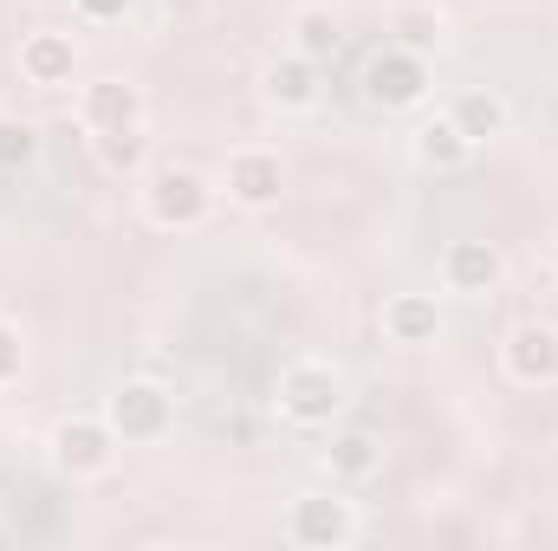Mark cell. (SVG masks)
Returning <instances> with one entry per match:
<instances>
[{
	"mask_svg": "<svg viewBox=\"0 0 558 551\" xmlns=\"http://www.w3.org/2000/svg\"><path fill=\"white\" fill-rule=\"evenodd\" d=\"M274 403H279V415H286L292 428H331V421L344 415V403H351V383H344L338 364H325V357H299V364L279 370Z\"/></svg>",
	"mask_w": 558,
	"mask_h": 551,
	"instance_id": "6da1fadb",
	"label": "cell"
},
{
	"mask_svg": "<svg viewBox=\"0 0 558 551\" xmlns=\"http://www.w3.org/2000/svg\"><path fill=\"white\" fill-rule=\"evenodd\" d=\"M143 215L162 234H189L215 215V188H208V175H195L182 162H162V169L143 175Z\"/></svg>",
	"mask_w": 558,
	"mask_h": 551,
	"instance_id": "7a4b0ae2",
	"label": "cell"
},
{
	"mask_svg": "<svg viewBox=\"0 0 558 551\" xmlns=\"http://www.w3.org/2000/svg\"><path fill=\"white\" fill-rule=\"evenodd\" d=\"M105 421H111V434L118 441H162L169 428H175V390L169 383H156V377H131V383H118L111 390V403H105Z\"/></svg>",
	"mask_w": 558,
	"mask_h": 551,
	"instance_id": "3957f363",
	"label": "cell"
},
{
	"mask_svg": "<svg viewBox=\"0 0 558 551\" xmlns=\"http://www.w3.org/2000/svg\"><path fill=\"white\" fill-rule=\"evenodd\" d=\"M286 539L299 551H344L357 539V506L338 493H292L286 506Z\"/></svg>",
	"mask_w": 558,
	"mask_h": 551,
	"instance_id": "277c9868",
	"label": "cell"
},
{
	"mask_svg": "<svg viewBox=\"0 0 558 551\" xmlns=\"http://www.w3.org/2000/svg\"><path fill=\"white\" fill-rule=\"evenodd\" d=\"M52 467L59 474H72V480H98L111 461H118V434H111V421L105 415H65L59 428H52Z\"/></svg>",
	"mask_w": 558,
	"mask_h": 551,
	"instance_id": "5b68a950",
	"label": "cell"
},
{
	"mask_svg": "<svg viewBox=\"0 0 558 551\" xmlns=\"http://www.w3.org/2000/svg\"><path fill=\"white\" fill-rule=\"evenodd\" d=\"M435 91V72L422 52H403V46H384L371 65H364V98L377 111H416L422 98Z\"/></svg>",
	"mask_w": 558,
	"mask_h": 551,
	"instance_id": "8992f818",
	"label": "cell"
},
{
	"mask_svg": "<svg viewBox=\"0 0 558 551\" xmlns=\"http://www.w3.org/2000/svg\"><path fill=\"white\" fill-rule=\"evenodd\" d=\"M221 188H228V201H241V208H274L279 188H286V162H279V149H260V143L228 149V162H221Z\"/></svg>",
	"mask_w": 558,
	"mask_h": 551,
	"instance_id": "52a82bcc",
	"label": "cell"
},
{
	"mask_svg": "<svg viewBox=\"0 0 558 551\" xmlns=\"http://www.w3.org/2000/svg\"><path fill=\"white\" fill-rule=\"evenodd\" d=\"M13 65H20V78H26V85L59 91V85H72V78H78V39H72V33H52V26H33V33H20Z\"/></svg>",
	"mask_w": 558,
	"mask_h": 551,
	"instance_id": "ba28073f",
	"label": "cell"
},
{
	"mask_svg": "<svg viewBox=\"0 0 558 551\" xmlns=\"http://www.w3.org/2000/svg\"><path fill=\"white\" fill-rule=\"evenodd\" d=\"M500 364H507V377H513V383H526V390L558 383V325H539V318L513 325V331H507V344H500Z\"/></svg>",
	"mask_w": 558,
	"mask_h": 551,
	"instance_id": "9c48e42d",
	"label": "cell"
},
{
	"mask_svg": "<svg viewBox=\"0 0 558 551\" xmlns=\"http://www.w3.org/2000/svg\"><path fill=\"white\" fill-rule=\"evenodd\" d=\"M500 279H507V260H500V247H494V241L461 234V241H448V247H441V285H448V292L481 298V292H494Z\"/></svg>",
	"mask_w": 558,
	"mask_h": 551,
	"instance_id": "30bf717a",
	"label": "cell"
},
{
	"mask_svg": "<svg viewBox=\"0 0 558 551\" xmlns=\"http://www.w3.org/2000/svg\"><path fill=\"white\" fill-rule=\"evenodd\" d=\"M78 124H85L92 137L143 124V85H131V78H92V85L78 91Z\"/></svg>",
	"mask_w": 558,
	"mask_h": 551,
	"instance_id": "8fae6325",
	"label": "cell"
},
{
	"mask_svg": "<svg viewBox=\"0 0 558 551\" xmlns=\"http://www.w3.org/2000/svg\"><path fill=\"white\" fill-rule=\"evenodd\" d=\"M260 98H267L274 111H312V105L325 98V65H312V59H299V52H279L274 65L260 72Z\"/></svg>",
	"mask_w": 558,
	"mask_h": 551,
	"instance_id": "7c38bea8",
	"label": "cell"
},
{
	"mask_svg": "<svg viewBox=\"0 0 558 551\" xmlns=\"http://www.w3.org/2000/svg\"><path fill=\"white\" fill-rule=\"evenodd\" d=\"M410 156H416L422 169H435V175H454V169H468L474 143L461 137V124L441 111V118H422L416 131H410Z\"/></svg>",
	"mask_w": 558,
	"mask_h": 551,
	"instance_id": "4fadbf2b",
	"label": "cell"
},
{
	"mask_svg": "<svg viewBox=\"0 0 558 551\" xmlns=\"http://www.w3.org/2000/svg\"><path fill=\"white\" fill-rule=\"evenodd\" d=\"M318 461H325L331 480H371L384 467V441L371 428H331V441L318 448Z\"/></svg>",
	"mask_w": 558,
	"mask_h": 551,
	"instance_id": "5bb4252c",
	"label": "cell"
},
{
	"mask_svg": "<svg viewBox=\"0 0 558 551\" xmlns=\"http://www.w3.org/2000/svg\"><path fill=\"white\" fill-rule=\"evenodd\" d=\"M435 331H441L435 292H390L384 298V338L390 344H435Z\"/></svg>",
	"mask_w": 558,
	"mask_h": 551,
	"instance_id": "9a60e30c",
	"label": "cell"
},
{
	"mask_svg": "<svg viewBox=\"0 0 558 551\" xmlns=\"http://www.w3.org/2000/svg\"><path fill=\"white\" fill-rule=\"evenodd\" d=\"M384 33H390V46H403V52H422V59H435V46L448 39V20H441V7H390V20H384Z\"/></svg>",
	"mask_w": 558,
	"mask_h": 551,
	"instance_id": "2e32d148",
	"label": "cell"
},
{
	"mask_svg": "<svg viewBox=\"0 0 558 551\" xmlns=\"http://www.w3.org/2000/svg\"><path fill=\"white\" fill-rule=\"evenodd\" d=\"M448 118L461 124V137L481 149V143H494L507 131V98H500L494 85H474V91H461V98L448 105Z\"/></svg>",
	"mask_w": 558,
	"mask_h": 551,
	"instance_id": "e0dca14e",
	"label": "cell"
},
{
	"mask_svg": "<svg viewBox=\"0 0 558 551\" xmlns=\"http://www.w3.org/2000/svg\"><path fill=\"white\" fill-rule=\"evenodd\" d=\"M286 33H292V52L299 59H312V65H325L331 52H338V13L331 7H318V0H305V7H292V20H286Z\"/></svg>",
	"mask_w": 558,
	"mask_h": 551,
	"instance_id": "ac0fdd59",
	"label": "cell"
},
{
	"mask_svg": "<svg viewBox=\"0 0 558 551\" xmlns=\"http://www.w3.org/2000/svg\"><path fill=\"white\" fill-rule=\"evenodd\" d=\"M92 149H98V169H105V175H143V162H149L143 124H131V131H105V137H92Z\"/></svg>",
	"mask_w": 558,
	"mask_h": 551,
	"instance_id": "d6986e66",
	"label": "cell"
},
{
	"mask_svg": "<svg viewBox=\"0 0 558 551\" xmlns=\"http://www.w3.org/2000/svg\"><path fill=\"white\" fill-rule=\"evenodd\" d=\"M33 156H39V131H33V118L0 111V175H20Z\"/></svg>",
	"mask_w": 558,
	"mask_h": 551,
	"instance_id": "ffe728a7",
	"label": "cell"
},
{
	"mask_svg": "<svg viewBox=\"0 0 558 551\" xmlns=\"http://www.w3.org/2000/svg\"><path fill=\"white\" fill-rule=\"evenodd\" d=\"M20 370H26V338H20V325L0 318V390L20 383Z\"/></svg>",
	"mask_w": 558,
	"mask_h": 551,
	"instance_id": "44dd1931",
	"label": "cell"
},
{
	"mask_svg": "<svg viewBox=\"0 0 558 551\" xmlns=\"http://www.w3.org/2000/svg\"><path fill=\"white\" fill-rule=\"evenodd\" d=\"M131 7H137V0H72V13H78L85 26H118V20H131Z\"/></svg>",
	"mask_w": 558,
	"mask_h": 551,
	"instance_id": "7402d4cb",
	"label": "cell"
}]
</instances>
